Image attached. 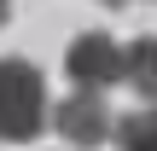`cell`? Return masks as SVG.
I'll list each match as a JSON object with an SVG mask.
<instances>
[{"mask_svg": "<svg viewBox=\"0 0 157 151\" xmlns=\"http://www.w3.org/2000/svg\"><path fill=\"white\" fill-rule=\"evenodd\" d=\"M47 122V81L29 58H0V140H35Z\"/></svg>", "mask_w": 157, "mask_h": 151, "instance_id": "obj_1", "label": "cell"}, {"mask_svg": "<svg viewBox=\"0 0 157 151\" xmlns=\"http://www.w3.org/2000/svg\"><path fill=\"white\" fill-rule=\"evenodd\" d=\"M111 105H105V93H93V87H76L58 111H52V128H58V140L64 145H76V151H93V145H105L111 140Z\"/></svg>", "mask_w": 157, "mask_h": 151, "instance_id": "obj_2", "label": "cell"}, {"mask_svg": "<svg viewBox=\"0 0 157 151\" xmlns=\"http://www.w3.org/2000/svg\"><path fill=\"white\" fill-rule=\"evenodd\" d=\"M64 70H70V81L76 87H111V81H122V47L111 41V35H99V29H87V35H76L70 47H64Z\"/></svg>", "mask_w": 157, "mask_h": 151, "instance_id": "obj_3", "label": "cell"}, {"mask_svg": "<svg viewBox=\"0 0 157 151\" xmlns=\"http://www.w3.org/2000/svg\"><path fill=\"white\" fill-rule=\"evenodd\" d=\"M122 81L134 93H157V35H140L122 47Z\"/></svg>", "mask_w": 157, "mask_h": 151, "instance_id": "obj_4", "label": "cell"}, {"mask_svg": "<svg viewBox=\"0 0 157 151\" xmlns=\"http://www.w3.org/2000/svg\"><path fill=\"white\" fill-rule=\"evenodd\" d=\"M117 151H157V111H134L122 122H111Z\"/></svg>", "mask_w": 157, "mask_h": 151, "instance_id": "obj_5", "label": "cell"}, {"mask_svg": "<svg viewBox=\"0 0 157 151\" xmlns=\"http://www.w3.org/2000/svg\"><path fill=\"white\" fill-rule=\"evenodd\" d=\"M6 12H12V0H0V23H6Z\"/></svg>", "mask_w": 157, "mask_h": 151, "instance_id": "obj_6", "label": "cell"}, {"mask_svg": "<svg viewBox=\"0 0 157 151\" xmlns=\"http://www.w3.org/2000/svg\"><path fill=\"white\" fill-rule=\"evenodd\" d=\"M146 105H151V111H157V93H146Z\"/></svg>", "mask_w": 157, "mask_h": 151, "instance_id": "obj_7", "label": "cell"}, {"mask_svg": "<svg viewBox=\"0 0 157 151\" xmlns=\"http://www.w3.org/2000/svg\"><path fill=\"white\" fill-rule=\"evenodd\" d=\"M105 6H122V0H105Z\"/></svg>", "mask_w": 157, "mask_h": 151, "instance_id": "obj_8", "label": "cell"}]
</instances>
